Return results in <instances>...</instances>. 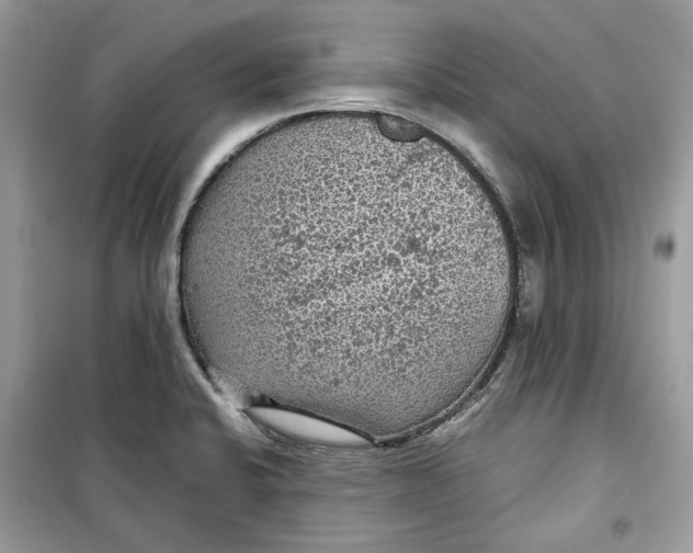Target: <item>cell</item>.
Listing matches in <instances>:
<instances>
[{
  "label": "cell",
  "mask_w": 693,
  "mask_h": 553,
  "mask_svg": "<svg viewBox=\"0 0 693 553\" xmlns=\"http://www.w3.org/2000/svg\"><path fill=\"white\" fill-rule=\"evenodd\" d=\"M519 264L474 168L390 114L300 115L211 173L184 219L185 328L228 394L366 437L420 427L493 361Z\"/></svg>",
  "instance_id": "obj_1"
},
{
  "label": "cell",
  "mask_w": 693,
  "mask_h": 553,
  "mask_svg": "<svg viewBox=\"0 0 693 553\" xmlns=\"http://www.w3.org/2000/svg\"><path fill=\"white\" fill-rule=\"evenodd\" d=\"M255 416L275 430L313 443L341 447L362 445L370 439L350 428L307 413L270 407H254Z\"/></svg>",
  "instance_id": "obj_2"
}]
</instances>
